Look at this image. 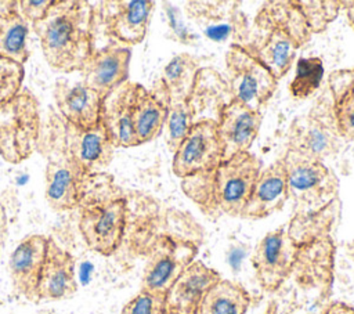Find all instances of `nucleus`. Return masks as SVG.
<instances>
[{
	"instance_id": "obj_10",
	"label": "nucleus",
	"mask_w": 354,
	"mask_h": 314,
	"mask_svg": "<svg viewBox=\"0 0 354 314\" xmlns=\"http://www.w3.org/2000/svg\"><path fill=\"white\" fill-rule=\"evenodd\" d=\"M223 162V147L213 118L194 122L189 131L173 152L171 169L177 177L185 178L214 169Z\"/></svg>"
},
{
	"instance_id": "obj_8",
	"label": "nucleus",
	"mask_w": 354,
	"mask_h": 314,
	"mask_svg": "<svg viewBox=\"0 0 354 314\" xmlns=\"http://www.w3.org/2000/svg\"><path fill=\"white\" fill-rule=\"evenodd\" d=\"M301 245L279 227L267 232L256 245L250 261L260 286L266 292L278 290L299 260Z\"/></svg>"
},
{
	"instance_id": "obj_2",
	"label": "nucleus",
	"mask_w": 354,
	"mask_h": 314,
	"mask_svg": "<svg viewBox=\"0 0 354 314\" xmlns=\"http://www.w3.org/2000/svg\"><path fill=\"white\" fill-rule=\"evenodd\" d=\"M261 162L250 152L220 162L214 169L183 178V191L209 217H242Z\"/></svg>"
},
{
	"instance_id": "obj_27",
	"label": "nucleus",
	"mask_w": 354,
	"mask_h": 314,
	"mask_svg": "<svg viewBox=\"0 0 354 314\" xmlns=\"http://www.w3.org/2000/svg\"><path fill=\"white\" fill-rule=\"evenodd\" d=\"M198 72L199 59L188 53H181L167 62L159 79L170 97H189Z\"/></svg>"
},
{
	"instance_id": "obj_26",
	"label": "nucleus",
	"mask_w": 354,
	"mask_h": 314,
	"mask_svg": "<svg viewBox=\"0 0 354 314\" xmlns=\"http://www.w3.org/2000/svg\"><path fill=\"white\" fill-rule=\"evenodd\" d=\"M29 25L18 12V6L0 11V57L25 64L29 58Z\"/></svg>"
},
{
	"instance_id": "obj_1",
	"label": "nucleus",
	"mask_w": 354,
	"mask_h": 314,
	"mask_svg": "<svg viewBox=\"0 0 354 314\" xmlns=\"http://www.w3.org/2000/svg\"><path fill=\"white\" fill-rule=\"evenodd\" d=\"M47 64L59 72L82 71L94 53V12L88 1L55 0L43 19L32 24Z\"/></svg>"
},
{
	"instance_id": "obj_16",
	"label": "nucleus",
	"mask_w": 354,
	"mask_h": 314,
	"mask_svg": "<svg viewBox=\"0 0 354 314\" xmlns=\"http://www.w3.org/2000/svg\"><path fill=\"white\" fill-rule=\"evenodd\" d=\"M62 123L65 144L84 176L98 173L111 165L115 145L102 122L84 130L73 127L65 120Z\"/></svg>"
},
{
	"instance_id": "obj_20",
	"label": "nucleus",
	"mask_w": 354,
	"mask_h": 314,
	"mask_svg": "<svg viewBox=\"0 0 354 314\" xmlns=\"http://www.w3.org/2000/svg\"><path fill=\"white\" fill-rule=\"evenodd\" d=\"M257 22L266 28L268 33L259 46H248L260 59V62L278 80L292 68L296 58V51L301 43L286 26L277 21L259 15Z\"/></svg>"
},
{
	"instance_id": "obj_23",
	"label": "nucleus",
	"mask_w": 354,
	"mask_h": 314,
	"mask_svg": "<svg viewBox=\"0 0 354 314\" xmlns=\"http://www.w3.org/2000/svg\"><path fill=\"white\" fill-rule=\"evenodd\" d=\"M288 198L286 170L281 159L261 169L242 217L264 219L281 210Z\"/></svg>"
},
{
	"instance_id": "obj_19",
	"label": "nucleus",
	"mask_w": 354,
	"mask_h": 314,
	"mask_svg": "<svg viewBox=\"0 0 354 314\" xmlns=\"http://www.w3.org/2000/svg\"><path fill=\"white\" fill-rule=\"evenodd\" d=\"M169 91L160 79H158L149 90L137 83L133 107V127L138 145L155 140L162 133L169 112Z\"/></svg>"
},
{
	"instance_id": "obj_7",
	"label": "nucleus",
	"mask_w": 354,
	"mask_h": 314,
	"mask_svg": "<svg viewBox=\"0 0 354 314\" xmlns=\"http://www.w3.org/2000/svg\"><path fill=\"white\" fill-rule=\"evenodd\" d=\"M84 177L65 144L62 123L53 130V138L47 141L44 196L48 206L57 212L75 209L83 198Z\"/></svg>"
},
{
	"instance_id": "obj_5",
	"label": "nucleus",
	"mask_w": 354,
	"mask_h": 314,
	"mask_svg": "<svg viewBox=\"0 0 354 314\" xmlns=\"http://www.w3.org/2000/svg\"><path fill=\"white\" fill-rule=\"evenodd\" d=\"M343 142L329 91H324L306 115L292 122L286 149L324 162L337 154Z\"/></svg>"
},
{
	"instance_id": "obj_31",
	"label": "nucleus",
	"mask_w": 354,
	"mask_h": 314,
	"mask_svg": "<svg viewBox=\"0 0 354 314\" xmlns=\"http://www.w3.org/2000/svg\"><path fill=\"white\" fill-rule=\"evenodd\" d=\"M24 77L25 69L22 64L0 57V104L22 90Z\"/></svg>"
},
{
	"instance_id": "obj_30",
	"label": "nucleus",
	"mask_w": 354,
	"mask_h": 314,
	"mask_svg": "<svg viewBox=\"0 0 354 314\" xmlns=\"http://www.w3.org/2000/svg\"><path fill=\"white\" fill-rule=\"evenodd\" d=\"M310 32H321L336 17L342 1H295Z\"/></svg>"
},
{
	"instance_id": "obj_17",
	"label": "nucleus",
	"mask_w": 354,
	"mask_h": 314,
	"mask_svg": "<svg viewBox=\"0 0 354 314\" xmlns=\"http://www.w3.org/2000/svg\"><path fill=\"white\" fill-rule=\"evenodd\" d=\"M218 279V271L194 260L165 295L167 314H199L206 292Z\"/></svg>"
},
{
	"instance_id": "obj_6",
	"label": "nucleus",
	"mask_w": 354,
	"mask_h": 314,
	"mask_svg": "<svg viewBox=\"0 0 354 314\" xmlns=\"http://www.w3.org/2000/svg\"><path fill=\"white\" fill-rule=\"evenodd\" d=\"M230 98L259 111L272 97L278 80L248 44H231L225 54Z\"/></svg>"
},
{
	"instance_id": "obj_32",
	"label": "nucleus",
	"mask_w": 354,
	"mask_h": 314,
	"mask_svg": "<svg viewBox=\"0 0 354 314\" xmlns=\"http://www.w3.org/2000/svg\"><path fill=\"white\" fill-rule=\"evenodd\" d=\"M120 314H167L165 296L140 290L123 306Z\"/></svg>"
},
{
	"instance_id": "obj_11",
	"label": "nucleus",
	"mask_w": 354,
	"mask_h": 314,
	"mask_svg": "<svg viewBox=\"0 0 354 314\" xmlns=\"http://www.w3.org/2000/svg\"><path fill=\"white\" fill-rule=\"evenodd\" d=\"M196 246L189 241L160 237L144 267L141 289L165 296L183 271L194 261Z\"/></svg>"
},
{
	"instance_id": "obj_13",
	"label": "nucleus",
	"mask_w": 354,
	"mask_h": 314,
	"mask_svg": "<svg viewBox=\"0 0 354 314\" xmlns=\"http://www.w3.org/2000/svg\"><path fill=\"white\" fill-rule=\"evenodd\" d=\"M130 59V48L119 44L112 43L94 50L80 71L82 83L105 98L129 80Z\"/></svg>"
},
{
	"instance_id": "obj_3",
	"label": "nucleus",
	"mask_w": 354,
	"mask_h": 314,
	"mask_svg": "<svg viewBox=\"0 0 354 314\" xmlns=\"http://www.w3.org/2000/svg\"><path fill=\"white\" fill-rule=\"evenodd\" d=\"M288 194L296 206V214L313 213L324 209L336 199L339 180L322 162L286 149L282 158Z\"/></svg>"
},
{
	"instance_id": "obj_28",
	"label": "nucleus",
	"mask_w": 354,
	"mask_h": 314,
	"mask_svg": "<svg viewBox=\"0 0 354 314\" xmlns=\"http://www.w3.org/2000/svg\"><path fill=\"white\" fill-rule=\"evenodd\" d=\"M195 122V112L189 97H170L169 112L165 123L167 148L174 152Z\"/></svg>"
},
{
	"instance_id": "obj_14",
	"label": "nucleus",
	"mask_w": 354,
	"mask_h": 314,
	"mask_svg": "<svg viewBox=\"0 0 354 314\" xmlns=\"http://www.w3.org/2000/svg\"><path fill=\"white\" fill-rule=\"evenodd\" d=\"M261 113L230 100L217 116V131L223 147V160L249 152L259 136Z\"/></svg>"
},
{
	"instance_id": "obj_34",
	"label": "nucleus",
	"mask_w": 354,
	"mask_h": 314,
	"mask_svg": "<svg viewBox=\"0 0 354 314\" xmlns=\"http://www.w3.org/2000/svg\"><path fill=\"white\" fill-rule=\"evenodd\" d=\"M322 314H354V307L343 302H333L329 306H326Z\"/></svg>"
},
{
	"instance_id": "obj_12",
	"label": "nucleus",
	"mask_w": 354,
	"mask_h": 314,
	"mask_svg": "<svg viewBox=\"0 0 354 314\" xmlns=\"http://www.w3.org/2000/svg\"><path fill=\"white\" fill-rule=\"evenodd\" d=\"M48 237L30 234L12 250L8 271L14 292L33 303H39V282L46 260Z\"/></svg>"
},
{
	"instance_id": "obj_4",
	"label": "nucleus",
	"mask_w": 354,
	"mask_h": 314,
	"mask_svg": "<svg viewBox=\"0 0 354 314\" xmlns=\"http://www.w3.org/2000/svg\"><path fill=\"white\" fill-rule=\"evenodd\" d=\"M40 113L37 98L28 89L0 104V156L11 165L28 159L37 147Z\"/></svg>"
},
{
	"instance_id": "obj_24",
	"label": "nucleus",
	"mask_w": 354,
	"mask_h": 314,
	"mask_svg": "<svg viewBox=\"0 0 354 314\" xmlns=\"http://www.w3.org/2000/svg\"><path fill=\"white\" fill-rule=\"evenodd\" d=\"M328 91L332 100L339 131L344 141L354 140V66L333 71L328 76Z\"/></svg>"
},
{
	"instance_id": "obj_29",
	"label": "nucleus",
	"mask_w": 354,
	"mask_h": 314,
	"mask_svg": "<svg viewBox=\"0 0 354 314\" xmlns=\"http://www.w3.org/2000/svg\"><path fill=\"white\" fill-rule=\"evenodd\" d=\"M324 77V64L319 57H301L296 62L293 79L289 84L292 97L304 100L311 97L321 86Z\"/></svg>"
},
{
	"instance_id": "obj_25",
	"label": "nucleus",
	"mask_w": 354,
	"mask_h": 314,
	"mask_svg": "<svg viewBox=\"0 0 354 314\" xmlns=\"http://www.w3.org/2000/svg\"><path fill=\"white\" fill-rule=\"evenodd\" d=\"M249 307V292L241 284L221 278L206 292L199 314H246Z\"/></svg>"
},
{
	"instance_id": "obj_9",
	"label": "nucleus",
	"mask_w": 354,
	"mask_h": 314,
	"mask_svg": "<svg viewBox=\"0 0 354 314\" xmlns=\"http://www.w3.org/2000/svg\"><path fill=\"white\" fill-rule=\"evenodd\" d=\"M126 223L127 202L124 198H115L83 207L79 230L88 249L111 256L122 243Z\"/></svg>"
},
{
	"instance_id": "obj_15",
	"label": "nucleus",
	"mask_w": 354,
	"mask_h": 314,
	"mask_svg": "<svg viewBox=\"0 0 354 314\" xmlns=\"http://www.w3.org/2000/svg\"><path fill=\"white\" fill-rule=\"evenodd\" d=\"M104 25L106 35L124 46L141 43L149 26L155 3L149 0L105 1Z\"/></svg>"
},
{
	"instance_id": "obj_35",
	"label": "nucleus",
	"mask_w": 354,
	"mask_h": 314,
	"mask_svg": "<svg viewBox=\"0 0 354 314\" xmlns=\"http://www.w3.org/2000/svg\"><path fill=\"white\" fill-rule=\"evenodd\" d=\"M346 18H347V24L348 26L354 30V1H350V3H346Z\"/></svg>"
},
{
	"instance_id": "obj_21",
	"label": "nucleus",
	"mask_w": 354,
	"mask_h": 314,
	"mask_svg": "<svg viewBox=\"0 0 354 314\" xmlns=\"http://www.w3.org/2000/svg\"><path fill=\"white\" fill-rule=\"evenodd\" d=\"M136 86L137 83L127 80L104 98L101 122L104 123L115 148H130L138 145L133 127Z\"/></svg>"
},
{
	"instance_id": "obj_33",
	"label": "nucleus",
	"mask_w": 354,
	"mask_h": 314,
	"mask_svg": "<svg viewBox=\"0 0 354 314\" xmlns=\"http://www.w3.org/2000/svg\"><path fill=\"white\" fill-rule=\"evenodd\" d=\"M54 4V0H21L17 1L18 12L21 17L30 24H35L44 18L50 7Z\"/></svg>"
},
{
	"instance_id": "obj_18",
	"label": "nucleus",
	"mask_w": 354,
	"mask_h": 314,
	"mask_svg": "<svg viewBox=\"0 0 354 314\" xmlns=\"http://www.w3.org/2000/svg\"><path fill=\"white\" fill-rule=\"evenodd\" d=\"M54 100L64 120L77 129H91L101 122L104 97L82 82L69 84L59 79L54 84Z\"/></svg>"
},
{
	"instance_id": "obj_22",
	"label": "nucleus",
	"mask_w": 354,
	"mask_h": 314,
	"mask_svg": "<svg viewBox=\"0 0 354 314\" xmlns=\"http://www.w3.org/2000/svg\"><path fill=\"white\" fill-rule=\"evenodd\" d=\"M77 292L75 274V257L62 249L53 238H48L46 260L43 264L39 299L40 300H64Z\"/></svg>"
}]
</instances>
